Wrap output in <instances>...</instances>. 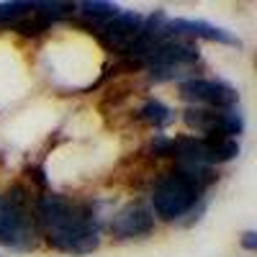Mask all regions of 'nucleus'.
<instances>
[{"mask_svg":"<svg viewBox=\"0 0 257 257\" xmlns=\"http://www.w3.org/2000/svg\"><path fill=\"white\" fill-rule=\"evenodd\" d=\"M34 11V3H0V24L6 21H21Z\"/></svg>","mask_w":257,"mask_h":257,"instance_id":"obj_13","label":"nucleus"},{"mask_svg":"<svg viewBox=\"0 0 257 257\" xmlns=\"http://www.w3.org/2000/svg\"><path fill=\"white\" fill-rule=\"evenodd\" d=\"M139 118L144 123H149V126H155V128H162V126H167L170 121L175 118V113L160 100H147L142 105V111H139Z\"/></svg>","mask_w":257,"mask_h":257,"instance_id":"obj_11","label":"nucleus"},{"mask_svg":"<svg viewBox=\"0 0 257 257\" xmlns=\"http://www.w3.org/2000/svg\"><path fill=\"white\" fill-rule=\"evenodd\" d=\"M16 29H18L21 34H26V36H36V34H41V31H47V29H49V21H47V18H41L39 13L31 11V18L18 21Z\"/></svg>","mask_w":257,"mask_h":257,"instance_id":"obj_14","label":"nucleus"},{"mask_svg":"<svg viewBox=\"0 0 257 257\" xmlns=\"http://www.w3.org/2000/svg\"><path fill=\"white\" fill-rule=\"evenodd\" d=\"M198 62V47L193 44V41L188 39H167L162 41V44H157L152 49V54H149L144 59V64H149V67H183V64H193Z\"/></svg>","mask_w":257,"mask_h":257,"instance_id":"obj_7","label":"nucleus"},{"mask_svg":"<svg viewBox=\"0 0 257 257\" xmlns=\"http://www.w3.org/2000/svg\"><path fill=\"white\" fill-rule=\"evenodd\" d=\"M152 152L160 155V157H167V155H173V139H165V137H157L152 142Z\"/></svg>","mask_w":257,"mask_h":257,"instance_id":"obj_15","label":"nucleus"},{"mask_svg":"<svg viewBox=\"0 0 257 257\" xmlns=\"http://www.w3.org/2000/svg\"><path fill=\"white\" fill-rule=\"evenodd\" d=\"M180 98L188 103L198 105H208L211 111H229L237 105L239 95L224 80H183L180 82Z\"/></svg>","mask_w":257,"mask_h":257,"instance_id":"obj_4","label":"nucleus"},{"mask_svg":"<svg viewBox=\"0 0 257 257\" xmlns=\"http://www.w3.org/2000/svg\"><path fill=\"white\" fill-rule=\"evenodd\" d=\"M29 175H31V178H34V180H36V183H39L41 188H44V185H47V178H44V170H41L39 165H34V167H29Z\"/></svg>","mask_w":257,"mask_h":257,"instance_id":"obj_16","label":"nucleus"},{"mask_svg":"<svg viewBox=\"0 0 257 257\" xmlns=\"http://www.w3.org/2000/svg\"><path fill=\"white\" fill-rule=\"evenodd\" d=\"M206 165H224L239 155V142L229 137H203Z\"/></svg>","mask_w":257,"mask_h":257,"instance_id":"obj_10","label":"nucleus"},{"mask_svg":"<svg viewBox=\"0 0 257 257\" xmlns=\"http://www.w3.org/2000/svg\"><path fill=\"white\" fill-rule=\"evenodd\" d=\"M201 193H203V183L196 175L178 167L175 173L165 175L155 185L152 208L160 219L173 221V219H180L183 213H188L190 208H196V203L201 201Z\"/></svg>","mask_w":257,"mask_h":257,"instance_id":"obj_2","label":"nucleus"},{"mask_svg":"<svg viewBox=\"0 0 257 257\" xmlns=\"http://www.w3.org/2000/svg\"><path fill=\"white\" fill-rule=\"evenodd\" d=\"M221 113L224 111H211V108H196V105H190V108L183 111V121L188 128L198 134H206V137H226L224 128H221Z\"/></svg>","mask_w":257,"mask_h":257,"instance_id":"obj_9","label":"nucleus"},{"mask_svg":"<svg viewBox=\"0 0 257 257\" xmlns=\"http://www.w3.org/2000/svg\"><path fill=\"white\" fill-rule=\"evenodd\" d=\"M0 244L24 249L34 244V219L29 196L21 185L8 188L0 196Z\"/></svg>","mask_w":257,"mask_h":257,"instance_id":"obj_3","label":"nucleus"},{"mask_svg":"<svg viewBox=\"0 0 257 257\" xmlns=\"http://www.w3.org/2000/svg\"><path fill=\"white\" fill-rule=\"evenodd\" d=\"M167 31L173 39H208V41H221V44H231L239 47V39L229 34L226 29H219L206 21H185V18H175L167 21Z\"/></svg>","mask_w":257,"mask_h":257,"instance_id":"obj_8","label":"nucleus"},{"mask_svg":"<svg viewBox=\"0 0 257 257\" xmlns=\"http://www.w3.org/2000/svg\"><path fill=\"white\" fill-rule=\"evenodd\" d=\"M142 26H144V16H139L137 11H118V16H113L111 21H105L100 26L98 39L108 52L126 54L128 47L142 34Z\"/></svg>","mask_w":257,"mask_h":257,"instance_id":"obj_5","label":"nucleus"},{"mask_svg":"<svg viewBox=\"0 0 257 257\" xmlns=\"http://www.w3.org/2000/svg\"><path fill=\"white\" fill-rule=\"evenodd\" d=\"M155 229V213L142 203H128L123 206L113 221H111V231L118 239H134V237H144Z\"/></svg>","mask_w":257,"mask_h":257,"instance_id":"obj_6","label":"nucleus"},{"mask_svg":"<svg viewBox=\"0 0 257 257\" xmlns=\"http://www.w3.org/2000/svg\"><path fill=\"white\" fill-rule=\"evenodd\" d=\"M39 221L47 229V242L64 254H88L100 244L95 213L88 203L47 193L39 201Z\"/></svg>","mask_w":257,"mask_h":257,"instance_id":"obj_1","label":"nucleus"},{"mask_svg":"<svg viewBox=\"0 0 257 257\" xmlns=\"http://www.w3.org/2000/svg\"><path fill=\"white\" fill-rule=\"evenodd\" d=\"M242 247H244V249H257V234H254V231H244Z\"/></svg>","mask_w":257,"mask_h":257,"instance_id":"obj_17","label":"nucleus"},{"mask_svg":"<svg viewBox=\"0 0 257 257\" xmlns=\"http://www.w3.org/2000/svg\"><path fill=\"white\" fill-rule=\"evenodd\" d=\"M80 8V13L85 16V18H93V21H111L113 16H118V6H113V3H103V0H93V3H80L77 6Z\"/></svg>","mask_w":257,"mask_h":257,"instance_id":"obj_12","label":"nucleus"}]
</instances>
